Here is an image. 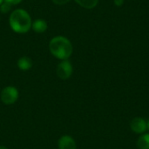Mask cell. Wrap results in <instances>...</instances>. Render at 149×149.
Listing matches in <instances>:
<instances>
[{"mask_svg":"<svg viewBox=\"0 0 149 149\" xmlns=\"http://www.w3.org/2000/svg\"><path fill=\"white\" fill-rule=\"evenodd\" d=\"M9 24L14 32L24 34L31 29L32 21L30 14L25 10L17 9L10 13Z\"/></svg>","mask_w":149,"mask_h":149,"instance_id":"6da1fadb","label":"cell"},{"mask_svg":"<svg viewBox=\"0 0 149 149\" xmlns=\"http://www.w3.org/2000/svg\"><path fill=\"white\" fill-rule=\"evenodd\" d=\"M49 50L55 58L60 60H67L73 52L71 41L63 36L52 38L49 43Z\"/></svg>","mask_w":149,"mask_h":149,"instance_id":"7a4b0ae2","label":"cell"},{"mask_svg":"<svg viewBox=\"0 0 149 149\" xmlns=\"http://www.w3.org/2000/svg\"><path fill=\"white\" fill-rule=\"evenodd\" d=\"M18 97H19L18 90L12 86H5L0 93L1 101L5 105L14 104L18 100Z\"/></svg>","mask_w":149,"mask_h":149,"instance_id":"3957f363","label":"cell"},{"mask_svg":"<svg viewBox=\"0 0 149 149\" xmlns=\"http://www.w3.org/2000/svg\"><path fill=\"white\" fill-rule=\"evenodd\" d=\"M73 72V67L72 63L67 60H61V62L58 65L56 68V74L57 76L63 80L68 79Z\"/></svg>","mask_w":149,"mask_h":149,"instance_id":"277c9868","label":"cell"},{"mask_svg":"<svg viewBox=\"0 0 149 149\" xmlns=\"http://www.w3.org/2000/svg\"><path fill=\"white\" fill-rule=\"evenodd\" d=\"M130 128L134 133L142 134L148 130V122L141 117L134 118L130 122Z\"/></svg>","mask_w":149,"mask_h":149,"instance_id":"5b68a950","label":"cell"},{"mask_svg":"<svg viewBox=\"0 0 149 149\" xmlns=\"http://www.w3.org/2000/svg\"><path fill=\"white\" fill-rule=\"evenodd\" d=\"M58 149H77L75 140L70 135H63L59 138L58 142Z\"/></svg>","mask_w":149,"mask_h":149,"instance_id":"8992f818","label":"cell"},{"mask_svg":"<svg viewBox=\"0 0 149 149\" xmlns=\"http://www.w3.org/2000/svg\"><path fill=\"white\" fill-rule=\"evenodd\" d=\"M47 28H48L47 22L42 18H38L34 20L31 24V29L37 33H43L47 30Z\"/></svg>","mask_w":149,"mask_h":149,"instance_id":"52a82bcc","label":"cell"},{"mask_svg":"<svg viewBox=\"0 0 149 149\" xmlns=\"http://www.w3.org/2000/svg\"><path fill=\"white\" fill-rule=\"evenodd\" d=\"M17 65V67H18L19 70L25 72V71H29L32 67L33 63H32V60L30 58H28L26 56H24V57H21V58H18Z\"/></svg>","mask_w":149,"mask_h":149,"instance_id":"ba28073f","label":"cell"},{"mask_svg":"<svg viewBox=\"0 0 149 149\" xmlns=\"http://www.w3.org/2000/svg\"><path fill=\"white\" fill-rule=\"evenodd\" d=\"M137 147L139 149H149V134H142L139 137Z\"/></svg>","mask_w":149,"mask_h":149,"instance_id":"9c48e42d","label":"cell"},{"mask_svg":"<svg viewBox=\"0 0 149 149\" xmlns=\"http://www.w3.org/2000/svg\"><path fill=\"white\" fill-rule=\"evenodd\" d=\"M79 5L85 9H93L97 6L99 0H74Z\"/></svg>","mask_w":149,"mask_h":149,"instance_id":"30bf717a","label":"cell"},{"mask_svg":"<svg viewBox=\"0 0 149 149\" xmlns=\"http://www.w3.org/2000/svg\"><path fill=\"white\" fill-rule=\"evenodd\" d=\"M10 9H11V5H10V3L4 2V1H3V2L2 3V4L0 5V11H1L2 13H3V14L9 12V11L10 10Z\"/></svg>","mask_w":149,"mask_h":149,"instance_id":"8fae6325","label":"cell"},{"mask_svg":"<svg viewBox=\"0 0 149 149\" xmlns=\"http://www.w3.org/2000/svg\"><path fill=\"white\" fill-rule=\"evenodd\" d=\"M70 0H52L53 3L57 4V5H63V4H65L69 2Z\"/></svg>","mask_w":149,"mask_h":149,"instance_id":"7c38bea8","label":"cell"},{"mask_svg":"<svg viewBox=\"0 0 149 149\" xmlns=\"http://www.w3.org/2000/svg\"><path fill=\"white\" fill-rule=\"evenodd\" d=\"M4 2H6V3H10V5H16V4H18V3H20L23 0H3Z\"/></svg>","mask_w":149,"mask_h":149,"instance_id":"4fadbf2b","label":"cell"},{"mask_svg":"<svg viewBox=\"0 0 149 149\" xmlns=\"http://www.w3.org/2000/svg\"><path fill=\"white\" fill-rule=\"evenodd\" d=\"M113 3L116 6H121L124 3V0H113Z\"/></svg>","mask_w":149,"mask_h":149,"instance_id":"5bb4252c","label":"cell"},{"mask_svg":"<svg viewBox=\"0 0 149 149\" xmlns=\"http://www.w3.org/2000/svg\"><path fill=\"white\" fill-rule=\"evenodd\" d=\"M0 149H9L8 148L4 147V146H0Z\"/></svg>","mask_w":149,"mask_h":149,"instance_id":"9a60e30c","label":"cell"},{"mask_svg":"<svg viewBox=\"0 0 149 149\" xmlns=\"http://www.w3.org/2000/svg\"><path fill=\"white\" fill-rule=\"evenodd\" d=\"M3 0H0V5L2 4V3H3Z\"/></svg>","mask_w":149,"mask_h":149,"instance_id":"2e32d148","label":"cell"},{"mask_svg":"<svg viewBox=\"0 0 149 149\" xmlns=\"http://www.w3.org/2000/svg\"><path fill=\"white\" fill-rule=\"evenodd\" d=\"M148 129L149 130V120H148Z\"/></svg>","mask_w":149,"mask_h":149,"instance_id":"e0dca14e","label":"cell"}]
</instances>
